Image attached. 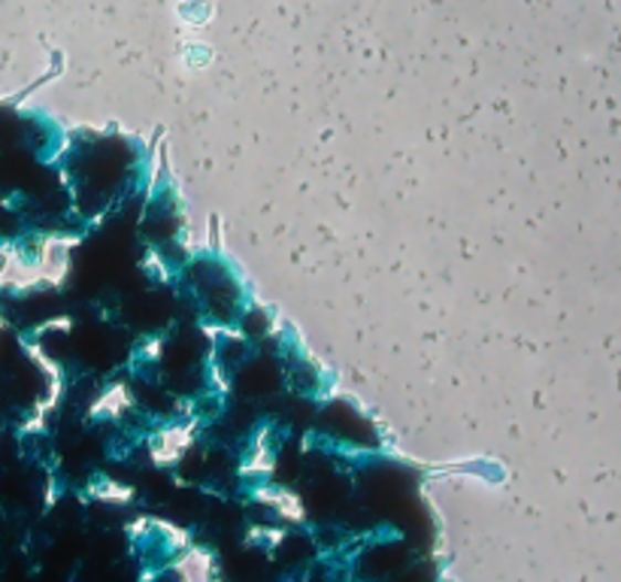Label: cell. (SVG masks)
Segmentation results:
<instances>
[{
    "label": "cell",
    "instance_id": "6da1fadb",
    "mask_svg": "<svg viewBox=\"0 0 621 582\" xmlns=\"http://www.w3.org/2000/svg\"><path fill=\"white\" fill-rule=\"evenodd\" d=\"M194 446V422H170L149 437V455L158 464H177Z\"/></svg>",
    "mask_w": 621,
    "mask_h": 582
},
{
    "label": "cell",
    "instance_id": "7a4b0ae2",
    "mask_svg": "<svg viewBox=\"0 0 621 582\" xmlns=\"http://www.w3.org/2000/svg\"><path fill=\"white\" fill-rule=\"evenodd\" d=\"M255 498H259L264 507H270V510L276 512L280 519H285V522H301V519H304V504H301V498L292 495L288 488L264 486L255 491Z\"/></svg>",
    "mask_w": 621,
    "mask_h": 582
}]
</instances>
